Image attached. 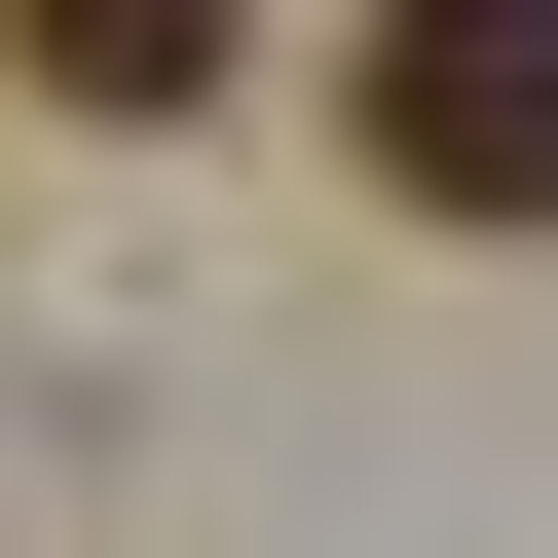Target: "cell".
Wrapping results in <instances>:
<instances>
[{"label":"cell","mask_w":558,"mask_h":558,"mask_svg":"<svg viewBox=\"0 0 558 558\" xmlns=\"http://www.w3.org/2000/svg\"><path fill=\"white\" fill-rule=\"evenodd\" d=\"M373 186H410V223H558V0L373 38Z\"/></svg>","instance_id":"6da1fadb"}]
</instances>
